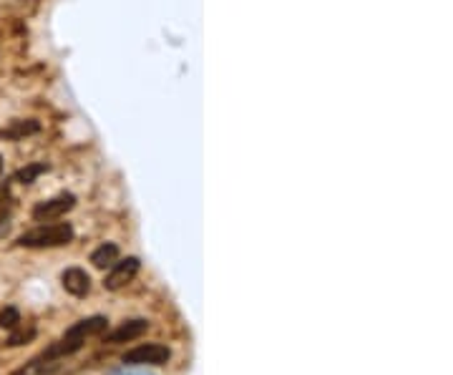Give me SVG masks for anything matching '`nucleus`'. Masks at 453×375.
<instances>
[{
	"label": "nucleus",
	"instance_id": "nucleus-1",
	"mask_svg": "<svg viewBox=\"0 0 453 375\" xmlns=\"http://www.w3.org/2000/svg\"><path fill=\"white\" fill-rule=\"evenodd\" d=\"M106 327H109V320L104 318V315H93V318H84L78 320V322H73V325L66 330V333L58 338L56 342L50 347H46L38 358H33V360L26 365L23 370H18L15 375H38L43 373V370L48 368L50 363L56 360H63V358H68V355L78 353L81 347H84V342L89 340V338H96V335H104Z\"/></svg>",
	"mask_w": 453,
	"mask_h": 375
},
{
	"label": "nucleus",
	"instance_id": "nucleus-2",
	"mask_svg": "<svg viewBox=\"0 0 453 375\" xmlns=\"http://www.w3.org/2000/svg\"><path fill=\"white\" fill-rule=\"evenodd\" d=\"M73 227L68 222H56V224H41L33 230L23 232L18 237V247L26 250H48V247H63L73 239Z\"/></svg>",
	"mask_w": 453,
	"mask_h": 375
},
{
	"label": "nucleus",
	"instance_id": "nucleus-3",
	"mask_svg": "<svg viewBox=\"0 0 453 375\" xmlns=\"http://www.w3.org/2000/svg\"><path fill=\"white\" fill-rule=\"evenodd\" d=\"M169 358H172V350L164 342H147L133 350H126L121 363L124 365H167Z\"/></svg>",
	"mask_w": 453,
	"mask_h": 375
},
{
	"label": "nucleus",
	"instance_id": "nucleus-4",
	"mask_svg": "<svg viewBox=\"0 0 453 375\" xmlns=\"http://www.w3.org/2000/svg\"><path fill=\"white\" fill-rule=\"evenodd\" d=\"M139 270H141L139 257L116 259V262H113L111 267H109V272H106L104 287H106L109 292L121 290V287H126L133 277H136V275H139Z\"/></svg>",
	"mask_w": 453,
	"mask_h": 375
},
{
	"label": "nucleus",
	"instance_id": "nucleus-5",
	"mask_svg": "<svg viewBox=\"0 0 453 375\" xmlns=\"http://www.w3.org/2000/svg\"><path fill=\"white\" fill-rule=\"evenodd\" d=\"M76 207V196L73 194H58L53 199H46V202L35 204L33 209V219L35 222H53V219H61Z\"/></svg>",
	"mask_w": 453,
	"mask_h": 375
},
{
	"label": "nucleus",
	"instance_id": "nucleus-6",
	"mask_svg": "<svg viewBox=\"0 0 453 375\" xmlns=\"http://www.w3.org/2000/svg\"><path fill=\"white\" fill-rule=\"evenodd\" d=\"M149 327H151V322L144 318H136V320H126V322H121L116 330H111L109 335H104V342H109V345H119V342H131L136 340V338H141V335L147 333Z\"/></svg>",
	"mask_w": 453,
	"mask_h": 375
},
{
	"label": "nucleus",
	"instance_id": "nucleus-7",
	"mask_svg": "<svg viewBox=\"0 0 453 375\" xmlns=\"http://www.w3.org/2000/svg\"><path fill=\"white\" fill-rule=\"evenodd\" d=\"M61 282H63V290L73 295V298H86L91 292V275L81 267H68V270H63L61 275Z\"/></svg>",
	"mask_w": 453,
	"mask_h": 375
},
{
	"label": "nucleus",
	"instance_id": "nucleus-8",
	"mask_svg": "<svg viewBox=\"0 0 453 375\" xmlns=\"http://www.w3.org/2000/svg\"><path fill=\"white\" fill-rule=\"evenodd\" d=\"M38 131H41V124L35 118H18V121H10V126H6L0 131V139L18 141V139H26V136H33Z\"/></svg>",
	"mask_w": 453,
	"mask_h": 375
},
{
	"label": "nucleus",
	"instance_id": "nucleus-9",
	"mask_svg": "<svg viewBox=\"0 0 453 375\" xmlns=\"http://www.w3.org/2000/svg\"><path fill=\"white\" fill-rule=\"evenodd\" d=\"M119 244L113 242H104L101 247H96V250L91 252V264L93 267H98V270H109L116 259H119Z\"/></svg>",
	"mask_w": 453,
	"mask_h": 375
},
{
	"label": "nucleus",
	"instance_id": "nucleus-10",
	"mask_svg": "<svg viewBox=\"0 0 453 375\" xmlns=\"http://www.w3.org/2000/svg\"><path fill=\"white\" fill-rule=\"evenodd\" d=\"M46 172H48V164H46V161H33V164H26L23 169H18V172L13 174V181H18V184H33V181Z\"/></svg>",
	"mask_w": 453,
	"mask_h": 375
},
{
	"label": "nucleus",
	"instance_id": "nucleus-11",
	"mask_svg": "<svg viewBox=\"0 0 453 375\" xmlns=\"http://www.w3.org/2000/svg\"><path fill=\"white\" fill-rule=\"evenodd\" d=\"M35 335H38V330H35L33 325H18L13 327V333H10V338L6 340L8 347H21V345H28V342L35 340Z\"/></svg>",
	"mask_w": 453,
	"mask_h": 375
},
{
	"label": "nucleus",
	"instance_id": "nucleus-12",
	"mask_svg": "<svg viewBox=\"0 0 453 375\" xmlns=\"http://www.w3.org/2000/svg\"><path fill=\"white\" fill-rule=\"evenodd\" d=\"M21 313H18V307H6L3 313H0V327L3 330H13V327L21 325Z\"/></svg>",
	"mask_w": 453,
	"mask_h": 375
},
{
	"label": "nucleus",
	"instance_id": "nucleus-13",
	"mask_svg": "<svg viewBox=\"0 0 453 375\" xmlns=\"http://www.w3.org/2000/svg\"><path fill=\"white\" fill-rule=\"evenodd\" d=\"M109 375H156V373L147 370V365H121V368L111 370Z\"/></svg>",
	"mask_w": 453,
	"mask_h": 375
},
{
	"label": "nucleus",
	"instance_id": "nucleus-14",
	"mask_svg": "<svg viewBox=\"0 0 453 375\" xmlns=\"http://www.w3.org/2000/svg\"><path fill=\"white\" fill-rule=\"evenodd\" d=\"M10 232V214H0V237H6Z\"/></svg>",
	"mask_w": 453,
	"mask_h": 375
},
{
	"label": "nucleus",
	"instance_id": "nucleus-15",
	"mask_svg": "<svg viewBox=\"0 0 453 375\" xmlns=\"http://www.w3.org/2000/svg\"><path fill=\"white\" fill-rule=\"evenodd\" d=\"M10 199V192H8V184L6 181H0V204H6Z\"/></svg>",
	"mask_w": 453,
	"mask_h": 375
},
{
	"label": "nucleus",
	"instance_id": "nucleus-16",
	"mask_svg": "<svg viewBox=\"0 0 453 375\" xmlns=\"http://www.w3.org/2000/svg\"><path fill=\"white\" fill-rule=\"evenodd\" d=\"M0 174H3V159H0Z\"/></svg>",
	"mask_w": 453,
	"mask_h": 375
}]
</instances>
